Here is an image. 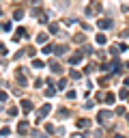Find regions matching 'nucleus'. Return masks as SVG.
<instances>
[{
    "label": "nucleus",
    "mask_w": 129,
    "mask_h": 138,
    "mask_svg": "<svg viewBox=\"0 0 129 138\" xmlns=\"http://www.w3.org/2000/svg\"><path fill=\"white\" fill-rule=\"evenodd\" d=\"M22 110H24V112H30V110H32L30 101H22Z\"/></svg>",
    "instance_id": "f257e3e1"
},
{
    "label": "nucleus",
    "mask_w": 129,
    "mask_h": 138,
    "mask_svg": "<svg viewBox=\"0 0 129 138\" xmlns=\"http://www.w3.org/2000/svg\"><path fill=\"white\" fill-rule=\"evenodd\" d=\"M108 117H110V112H99V121H101V123H106Z\"/></svg>",
    "instance_id": "f03ea898"
},
{
    "label": "nucleus",
    "mask_w": 129,
    "mask_h": 138,
    "mask_svg": "<svg viewBox=\"0 0 129 138\" xmlns=\"http://www.w3.org/2000/svg\"><path fill=\"white\" fill-rule=\"evenodd\" d=\"M110 24H112V22H110V20H99V26H101V28H108V26H110Z\"/></svg>",
    "instance_id": "7ed1b4c3"
},
{
    "label": "nucleus",
    "mask_w": 129,
    "mask_h": 138,
    "mask_svg": "<svg viewBox=\"0 0 129 138\" xmlns=\"http://www.w3.org/2000/svg\"><path fill=\"white\" fill-rule=\"evenodd\" d=\"M48 41V35H45V32H43V35H39L37 37V43H45Z\"/></svg>",
    "instance_id": "20e7f679"
},
{
    "label": "nucleus",
    "mask_w": 129,
    "mask_h": 138,
    "mask_svg": "<svg viewBox=\"0 0 129 138\" xmlns=\"http://www.w3.org/2000/svg\"><path fill=\"white\" fill-rule=\"evenodd\" d=\"M78 127H88V121H86V119H82V121H78Z\"/></svg>",
    "instance_id": "39448f33"
},
{
    "label": "nucleus",
    "mask_w": 129,
    "mask_h": 138,
    "mask_svg": "<svg viewBox=\"0 0 129 138\" xmlns=\"http://www.w3.org/2000/svg\"><path fill=\"white\" fill-rule=\"evenodd\" d=\"M0 134H2V136H9L11 129H9V127H2V129H0Z\"/></svg>",
    "instance_id": "423d86ee"
},
{
    "label": "nucleus",
    "mask_w": 129,
    "mask_h": 138,
    "mask_svg": "<svg viewBox=\"0 0 129 138\" xmlns=\"http://www.w3.org/2000/svg\"><path fill=\"white\" fill-rule=\"evenodd\" d=\"M80 60H82V56H71V63H73V65H75V63H80Z\"/></svg>",
    "instance_id": "0eeeda50"
},
{
    "label": "nucleus",
    "mask_w": 129,
    "mask_h": 138,
    "mask_svg": "<svg viewBox=\"0 0 129 138\" xmlns=\"http://www.w3.org/2000/svg\"><path fill=\"white\" fill-rule=\"evenodd\" d=\"M127 121H129V114H127Z\"/></svg>",
    "instance_id": "6e6552de"
}]
</instances>
